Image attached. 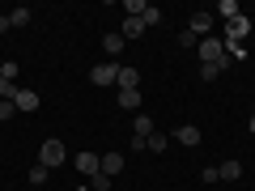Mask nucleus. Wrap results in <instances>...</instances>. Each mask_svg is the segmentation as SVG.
<instances>
[{
    "label": "nucleus",
    "mask_w": 255,
    "mask_h": 191,
    "mask_svg": "<svg viewBox=\"0 0 255 191\" xmlns=\"http://www.w3.org/2000/svg\"><path fill=\"white\" fill-rule=\"evenodd\" d=\"M196 55H200V64H221V68H230V55H226V38L209 34L196 43Z\"/></svg>",
    "instance_id": "1"
},
{
    "label": "nucleus",
    "mask_w": 255,
    "mask_h": 191,
    "mask_svg": "<svg viewBox=\"0 0 255 191\" xmlns=\"http://www.w3.org/2000/svg\"><path fill=\"white\" fill-rule=\"evenodd\" d=\"M68 162V149L60 145V140H43L38 145V166H47V170H55V166Z\"/></svg>",
    "instance_id": "2"
},
{
    "label": "nucleus",
    "mask_w": 255,
    "mask_h": 191,
    "mask_svg": "<svg viewBox=\"0 0 255 191\" xmlns=\"http://www.w3.org/2000/svg\"><path fill=\"white\" fill-rule=\"evenodd\" d=\"M251 30H255V21L247 17V13H238V17L226 21V43H238V47H243V38L251 34Z\"/></svg>",
    "instance_id": "3"
},
{
    "label": "nucleus",
    "mask_w": 255,
    "mask_h": 191,
    "mask_svg": "<svg viewBox=\"0 0 255 191\" xmlns=\"http://www.w3.org/2000/svg\"><path fill=\"white\" fill-rule=\"evenodd\" d=\"M13 106H17V115H34V110L43 106V98H38L34 90H26V85H17V90H13Z\"/></svg>",
    "instance_id": "4"
},
{
    "label": "nucleus",
    "mask_w": 255,
    "mask_h": 191,
    "mask_svg": "<svg viewBox=\"0 0 255 191\" xmlns=\"http://www.w3.org/2000/svg\"><path fill=\"white\" fill-rule=\"evenodd\" d=\"M73 166L85 174V179H94V174L102 170V153H94V149H81V153L73 157Z\"/></svg>",
    "instance_id": "5"
},
{
    "label": "nucleus",
    "mask_w": 255,
    "mask_h": 191,
    "mask_svg": "<svg viewBox=\"0 0 255 191\" xmlns=\"http://www.w3.org/2000/svg\"><path fill=\"white\" fill-rule=\"evenodd\" d=\"M115 77H119V64H115V60H107V64H94L90 81H94V85H115Z\"/></svg>",
    "instance_id": "6"
},
{
    "label": "nucleus",
    "mask_w": 255,
    "mask_h": 191,
    "mask_svg": "<svg viewBox=\"0 0 255 191\" xmlns=\"http://www.w3.org/2000/svg\"><path fill=\"white\" fill-rule=\"evenodd\" d=\"M119 90H140V73L132 68V64H119V77H115Z\"/></svg>",
    "instance_id": "7"
},
{
    "label": "nucleus",
    "mask_w": 255,
    "mask_h": 191,
    "mask_svg": "<svg viewBox=\"0 0 255 191\" xmlns=\"http://www.w3.org/2000/svg\"><path fill=\"white\" fill-rule=\"evenodd\" d=\"M191 34H196V38H209L213 34V13H191Z\"/></svg>",
    "instance_id": "8"
},
{
    "label": "nucleus",
    "mask_w": 255,
    "mask_h": 191,
    "mask_svg": "<svg viewBox=\"0 0 255 191\" xmlns=\"http://www.w3.org/2000/svg\"><path fill=\"white\" fill-rule=\"evenodd\" d=\"M124 47H128V38L119 34V30H111V34L102 38V51H107L111 60H119V55H124Z\"/></svg>",
    "instance_id": "9"
},
{
    "label": "nucleus",
    "mask_w": 255,
    "mask_h": 191,
    "mask_svg": "<svg viewBox=\"0 0 255 191\" xmlns=\"http://www.w3.org/2000/svg\"><path fill=\"white\" fill-rule=\"evenodd\" d=\"M153 132H157V127H153V119H149V115H132V136L149 140V136H153Z\"/></svg>",
    "instance_id": "10"
},
{
    "label": "nucleus",
    "mask_w": 255,
    "mask_h": 191,
    "mask_svg": "<svg viewBox=\"0 0 255 191\" xmlns=\"http://www.w3.org/2000/svg\"><path fill=\"white\" fill-rule=\"evenodd\" d=\"M174 140H179V145H187V149H196V145H200V127H191V123H183L179 132H174Z\"/></svg>",
    "instance_id": "11"
},
{
    "label": "nucleus",
    "mask_w": 255,
    "mask_h": 191,
    "mask_svg": "<svg viewBox=\"0 0 255 191\" xmlns=\"http://www.w3.org/2000/svg\"><path fill=\"white\" fill-rule=\"evenodd\" d=\"M119 170H124V153H102V174H107V179H115Z\"/></svg>",
    "instance_id": "12"
},
{
    "label": "nucleus",
    "mask_w": 255,
    "mask_h": 191,
    "mask_svg": "<svg viewBox=\"0 0 255 191\" xmlns=\"http://www.w3.org/2000/svg\"><path fill=\"white\" fill-rule=\"evenodd\" d=\"M217 174H221V183L243 179V162H234V157H230V162H221V166H217Z\"/></svg>",
    "instance_id": "13"
},
{
    "label": "nucleus",
    "mask_w": 255,
    "mask_h": 191,
    "mask_svg": "<svg viewBox=\"0 0 255 191\" xmlns=\"http://www.w3.org/2000/svg\"><path fill=\"white\" fill-rule=\"evenodd\" d=\"M119 34H124V38H140V34H145V21H140V17H124V30H119Z\"/></svg>",
    "instance_id": "14"
},
{
    "label": "nucleus",
    "mask_w": 255,
    "mask_h": 191,
    "mask_svg": "<svg viewBox=\"0 0 255 191\" xmlns=\"http://www.w3.org/2000/svg\"><path fill=\"white\" fill-rule=\"evenodd\" d=\"M119 106L124 110H140V90H119Z\"/></svg>",
    "instance_id": "15"
},
{
    "label": "nucleus",
    "mask_w": 255,
    "mask_h": 191,
    "mask_svg": "<svg viewBox=\"0 0 255 191\" xmlns=\"http://www.w3.org/2000/svg\"><path fill=\"white\" fill-rule=\"evenodd\" d=\"M149 0H124V17H145Z\"/></svg>",
    "instance_id": "16"
},
{
    "label": "nucleus",
    "mask_w": 255,
    "mask_h": 191,
    "mask_svg": "<svg viewBox=\"0 0 255 191\" xmlns=\"http://www.w3.org/2000/svg\"><path fill=\"white\" fill-rule=\"evenodd\" d=\"M47 174H51V170H47V166H30V174H26V179H30V187H43V183H47Z\"/></svg>",
    "instance_id": "17"
},
{
    "label": "nucleus",
    "mask_w": 255,
    "mask_h": 191,
    "mask_svg": "<svg viewBox=\"0 0 255 191\" xmlns=\"http://www.w3.org/2000/svg\"><path fill=\"white\" fill-rule=\"evenodd\" d=\"M221 73H226V68H221V64H200V81H217Z\"/></svg>",
    "instance_id": "18"
},
{
    "label": "nucleus",
    "mask_w": 255,
    "mask_h": 191,
    "mask_svg": "<svg viewBox=\"0 0 255 191\" xmlns=\"http://www.w3.org/2000/svg\"><path fill=\"white\" fill-rule=\"evenodd\" d=\"M217 13H221V17H238V13H243V9H238V0H221V4H217Z\"/></svg>",
    "instance_id": "19"
},
{
    "label": "nucleus",
    "mask_w": 255,
    "mask_h": 191,
    "mask_svg": "<svg viewBox=\"0 0 255 191\" xmlns=\"http://www.w3.org/2000/svg\"><path fill=\"white\" fill-rule=\"evenodd\" d=\"M140 21H145V30L162 26V9H153V4H149V9H145V17H140Z\"/></svg>",
    "instance_id": "20"
},
{
    "label": "nucleus",
    "mask_w": 255,
    "mask_h": 191,
    "mask_svg": "<svg viewBox=\"0 0 255 191\" xmlns=\"http://www.w3.org/2000/svg\"><path fill=\"white\" fill-rule=\"evenodd\" d=\"M9 21H13V30L30 26V9H13V13H9Z\"/></svg>",
    "instance_id": "21"
},
{
    "label": "nucleus",
    "mask_w": 255,
    "mask_h": 191,
    "mask_svg": "<svg viewBox=\"0 0 255 191\" xmlns=\"http://www.w3.org/2000/svg\"><path fill=\"white\" fill-rule=\"evenodd\" d=\"M0 77L17 85V64H13V60H0Z\"/></svg>",
    "instance_id": "22"
},
{
    "label": "nucleus",
    "mask_w": 255,
    "mask_h": 191,
    "mask_svg": "<svg viewBox=\"0 0 255 191\" xmlns=\"http://www.w3.org/2000/svg\"><path fill=\"white\" fill-rule=\"evenodd\" d=\"M166 149V132H153V136H149V153H162Z\"/></svg>",
    "instance_id": "23"
},
{
    "label": "nucleus",
    "mask_w": 255,
    "mask_h": 191,
    "mask_svg": "<svg viewBox=\"0 0 255 191\" xmlns=\"http://www.w3.org/2000/svg\"><path fill=\"white\" fill-rule=\"evenodd\" d=\"M90 187H94V191H111V179H107V174L98 170V174H94V179H90Z\"/></svg>",
    "instance_id": "24"
},
{
    "label": "nucleus",
    "mask_w": 255,
    "mask_h": 191,
    "mask_svg": "<svg viewBox=\"0 0 255 191\" xmlns=\"http://www.w3.org/2000/svg\"><path fill=\"white\" fill-rule=\"evenodd\" d=\"M200 183H221V174H217V166H204V170H200Z\"/></svg>",
    "instance_id": "25"
},
{
    "label": "nucleus",
    "mask_w": 255,
    "mask_h": 191,
    "mask_svg": "<svg viewBox=\"0 0 255 191\" xmlns=\"http://www.w3.org/2000/svg\"><path fill=\"white\" fill-rule=\"evenodd\" d=\"M13 90H17V85H13V81H4V77H0V102H9V98H13Z\"/></svg>",
    "instance_id": "26"
},
{
    "label": "nucleus",
    "mask_w": 255,
    "mask_h": 191,
    "mask_svg": "<svg viewBox=\"0 0 255 191\" xmlns=\"http://www.w3.org/2000/svg\"><path fill=\"white\" fill-rule=\"evenodd\" d=\"M128 149H132V153H149V140H140V136H132V140H128Z\"/></svg>",
    "instance_id": "27"
},
{
    "label": "nucleus",
    "mask_w": 255,
    "mask_h": 191,
    "mask_svg": "<svg viewBox=\"0 0 255 191\" xmlns=\"http://www.w3.org/2000/svg\"><path fill=\"white\" fill-rule=\"evenodd\" d=\"M13 115H17V106H13V98H9V102H0V119H13Z\"/></svg>",
    "instance_id": "28"
},
{
    "label": "nucleus",
    "mask_w": 255,
    "mask_h": 191,
    "mask_svg": "<svg viewBox=\"0 0 255 191\" xmlns=\"http://www.w3.org/2000/svg\"><path fill=\"white\" fill-rule=\"evenodd\" d=\"M4 30H13V21H9V13H0V34H4Z\"/></svg>",
    "instance_id": "29"
},
{
    "label": "nucleus",
    "mask_w": 255,
    "mask_h": 191,
    "mask_svg": "<svg viewBox=\"0 0 255 191\" xmlns=\"http://www.w3.org/2000/svg\"><path fill=\"white\" fill-rule=\"evenodd\" d=\"M247 127H251V136H255V115H251V123H247Z\"/></svg>",
    "instance_id": "30"
}]
</instances>
